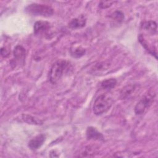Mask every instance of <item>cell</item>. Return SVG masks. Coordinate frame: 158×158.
<instances>
[{
	"label": "cell",
	"mask_w": 158,
	"mask_h": 158,
	"mask_svg": "<svg viewBox=\"0 0 158 158\" xmlns=\"http://www.w3.org/2000/svg\"><path fill=\"white\" fill-rule=\"evenodd\" d=\"M72 65L70 62L61 59L56 61L51 67L49 73V79L52 84H56L65 75L70 72Z\"/></svg>",
	"instance_id": "cell-1"
},
{
	"label": "cell",
	"mask_w": 158,
	"mask_h": 158,
	"mask_svg": "<svg viewBox=\"0 0 158 158\" xmlns=\"http://www.w3.org/2000/svg\"><path fill=\"white\" fill-rule=\"evenodd\" d=\"M113 103L112 99L106 94L99 95L95 99L93 106V111L96 115H100L107 112L111 107Z\"/></svg>",
	"instance_id": "cell-2"
},
{
	"label": "cell",
	"mask_w": 158,
	"mask_h": 158,
	"mask_svg": "<svg viewBox=\"0 0 158 158\" xmlns=\"http://www.w3.org/2000/svg\"><path fill=\"white\" fill-rule=\"evenodd\" d=\"M25 11L31 15L48 17L54 14V10L51 6L46 4L32 3L28 5Z\"/></svg>",
	"instance_id": "cell-3"
},
{
	"label": "cell",
	"mask_w": 158,
	"mask_h": 158,
	"mask_svg": "<svg viewBox=\"0 0 158 158\" xmlns=\"http://www.w3.org/2000/svg\"><path fill=\"white\" fill-rule=\"evenodd\" d=\"M156 93L151 89L148 91L137 102L135 107V112L136 115L143 114L150 107L154 102Z\"/></svg>",
	"instance_id": "cell-4"
},
{
	"label": "cell",
	"mask_w": 158,
	"mask_h": 158,
	"mask_svg": "<svg viewBox=\"0 0 158 158\" xmlns=\"http://www.w3.org/2000/svg\"><path fill=\"white\" fill-rule=\"evenodd\" d=\"M51 24L44 20L36 21L33 26L34 34L40 37H46L51 33Z\"/></svg>",
	"instance_id": "cell-5"
},
{
	"label": "cell",
	"mask_w": 158,
	"mask_h": 158,
	"mask_svg": "<svg viewBox=\"0 0 158 158\" xmlns=\"http://www.w3.org/2000/svg\"><path fill=\"white\" fill-rule=\"evenodd\" d=\"M46 139V136L44 134H40L32 138L29 141L28 143V146L33 150L37 149L40 148Z\"/></svg>",
	"instance_id": "cell-6"
},
{
	"label": "cell",
	"mask_w": 158,
	"mask_h": 158,
	"mask_svg": "<svg viewBox=\"0 0 158 158\" xmlns=\"http://www.w3.org/2000/svg\"><path fill=\"white\" fill-rule=\"evenodd\" d=\"M86 136L88 139L102 141L104 139V136L95 127H88L86 131Z\"/></svg>",
	"instance_id": "cell-7"
},
{
	"label": "cell",
	"mask_w": 158,
	"mask_h": 158,
	"mask_svg": "<svg viewBox=\"0 0 158 158\" xmlns=\"http://www.w3.org/2000/svg\"><path fill=\"white\" fill-rule=\"evenodd\" d=\"M26 56V51L23 47L20 45L15 46L14 50V57L15 62L23 64Z\"/></svg>",
	"instance_id": "cell-8"
},
{
	"label": "cell",
	"mask_w": 158,
	"mask_h": 158,
	"mask_svg": "<svg viewBox=\"0 0 158 158\" xmlns=\"http://www.w3.org/2000/svg\"><path fill=\"white\" fill-rule=\"evenodd\" d=\"M86 23V19L83 15H80L77 18L73 19L69 23V27L70 28L77 29L83 28L85 26Z\"/></svg>",
	"instance_id": "cell-9"
},
{
	"label": "cell",
	"mask_w": 158,
	"mask_h": 158,
	"mask_svg": "<svg viewBox=\"0 0 158 158\" xmlns=\"http://www.w3.org/2000/svg\"><path fill=\"white\" fill-rule=\"evenodd\" d=\"M138 40L141 44L143 47L151 55L154 56L156 59H157V52L156 49H153V46H151L144 38L142 35H139L138 36Z\"/></svg>",
	"instance_id": "cell-10"
},
{
	"label": "cell",
	"mask_w": 158,
	"mask_h": 158,
	"mask_svg": "<svg viewBox=\"0 0 158 158\" xmlns=\"http://www.w3.org/2000/svg\"><path fill=\"white\" fill-rule=\"evenodd\" d=\"M141 28L151 34H154L157 32V23L153 20L144 21L141 24Z\"/></svg>",
	"instance_id": "cell-11"
},
{
	"label": "cell",
	"mask_w": 158,
	"mask_h": 158,
	"mask_svg": "<svg viewBox=\"0 0 158 158\" xmlns=\"http://www.w3.org/2000/svg\"><path fill=\"white\" fill-rule=\"evenodd\" d=\"M136 85H128L122 88L120 92V98L122 99H127L134 93L136 89Z\"/></svg>",
	"instance_id": "cell-12"
},
{
	"label": "cell",
	"mask_w": 158,
	"mask_h": 158,
	"mask_svg": "<svg viewBox=\"0 0 158 158\" xmlns=\"http://www.w3.org/2000/svg\"><path fill=\"white\" fill-rule=\"evenodd\" d=\"M22 120L28 123V124H32V125H42L43 124V122L37 118H35L30 115H28V114H22Z\"/></svg>",
	"instance_id": "cell-13"
},
{
	"label": "cell",
	"mask_w": 158,
	"mask_h": 158,
	"mask_svg": "<svg viewBox=\"0 0 158 158\" xmlns=\"http://www.w3.org/2000/svg\"><path fill=\"white\" fill-rule=\"evenodd\" d=\"M117 84V80L115 78H109L102 81L101 86L102 89H110L115 86Z\"/></svg>",
	"instance_id": "cell-14"
},
{
	"label": "cell",
	"mask_w": 158,
	"mask_h": 158,
	"mask_svg": "<svg viewBox=\"0 0 158 158\" xmlns=\"http://www.w3.org/2000/svg\"><path fill=\"white\" fill-rule=\"evenodd\" d=\"M71 55L74 57H80L84 55L85 50L81 47L74 48L73 49L70 50Z\"/></svg>",
	"instance_id": "cell-15"
},
{
	"label": "cell",
	"mask_w": 158,
	"mask_h": 158,
	"mask_svg": "<svg viewBox=\"0 0 158 158\" xmlns=\"http://www.w3.org/2000/svg\"><path fill=\"white\" fill-rule=\"evenodd\" d=\"M110 17L112 18V20L117 22H121L124 19V15L122 12L115 11L110 15Z\"/></svg>",
	"instance_id": "cell-16"
},
{
	"label": "cell",
	"mask_w": 158,
	"mask_h": 158,
	"mask_svg": "<svg viewBox=\"0 0 158 158\" xmlns=\"http://www.w3.org/2000/svg\"><path fill=\"white\" fill-rule=\"evenodd\" d=\"M114 2V1H101L99 6L101 9H106L111 6Z\"/></svg>",
	"instance_id": "cell-17"
},
{
	"label": "cell",
	"mask_w": 158,
	"mask_h": 158,
	"mask_svg": "<svg viewBox=\"0 0 158 158\" xmlns=\"http://www.w3.org/2000/svg\"><path fill=\"white\" fill-rule=\"evenodd\" d=\"M1 56H3L4 57H7V56H9V51H7V50L6 49H4L3 48H1Z\"/></svg>",
	"instance_id": "cell-18"
}]
</instances>
